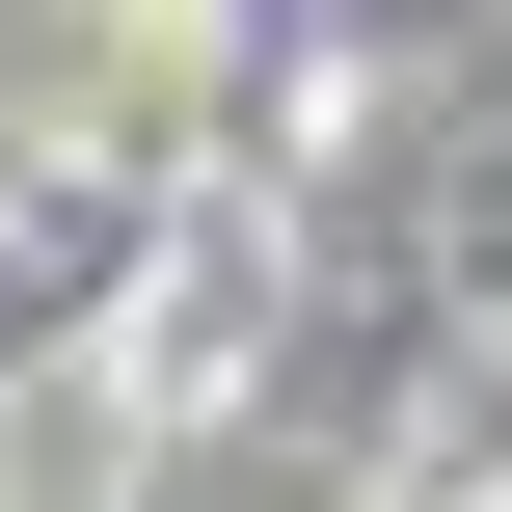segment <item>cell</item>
Here are the masks:
<instances>
[{
    "instance_id": "6da1fadb",
    "label": "cell",
    "mask_w": 512,
    "mask_h": 512,
    "mask_svg": "<svg viewBox=\"0 0 512 512\" xmlns=\"http://www.w3.org/2000/svg\"><path fill=\"white\" fill-rule=\"evenodd\" d=\"M162 108V0H0V162H108Z\"/></svg>"
}]
</instances>
